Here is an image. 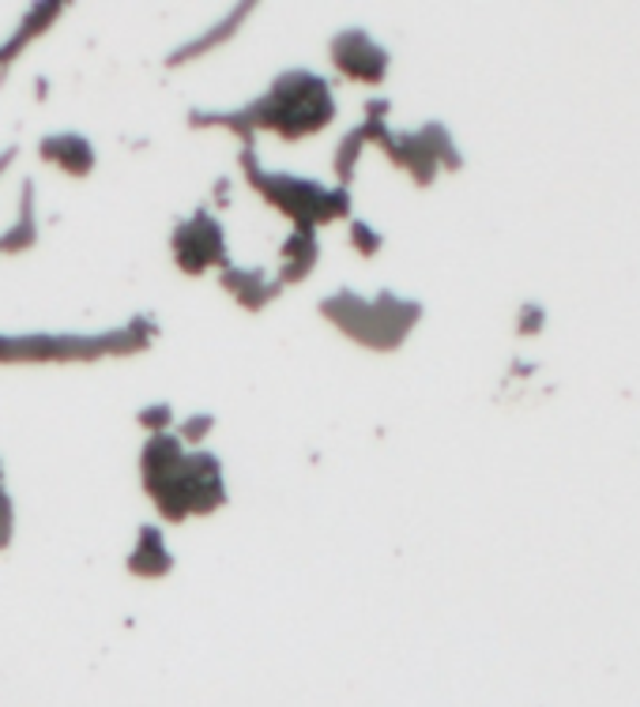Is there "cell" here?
Returning a JSON list of instances; mask_svg holds the SVG:
<instances>
[{
	"mask_svg": "<svg viewBox=\"0 0 640 707\" xmlns=\"http://www.w3.org/2000/svg\"><path fill=\"white\" fill-rule=\"evenodd\" d=\"M219 286L238 302L245 313H264L272 302L283 297V286L264 272V267H234L226 264L219 272Z\"/></svg>",
	"mask_w": 640,
	"mask_h": 707,
	"instance_id": "9",
	"label": "cell"
},
{
	"mask_svg": "<svg viewBox=\"0 0 640 707\" xmlns=\"http://www.w3.org/2000/svg\"><path fill=\"white\" fill-rule=\"evenodd\" d=\"M38 193H35V181H23L19 188V212H16V223L8 226L4 234H0V256H19L27 253V248L38 245Z\"/></svg>",
	"mask_w": 640,
	"mask_h": 707,
	"instance_id": "14",
	"label": "cell"
},
{
	"mask_svg": "<svg viewBox=\"0 0 640 707\" xmlns=\"http://www.w3.org/2000/svg\"><path fill=\"white\" fill-rule=\"evenodd\" d=\"M12 534H16V501L12 493L0 485V553L12 546Z\"/></svg>",
	"mask_w": 640,
	"mask_h": 707,
	"instance_id": "19",
	"label": "cell"
},
{
	"mask_svg": "<svg viewBox=\"0 0 640 707\" xmlns=\"http://www.w3.org/2000/svg\"><path fill=\"white\" fill-rule=\"evenodd\" d=\"M140 485L163 523L215 515L230 501L219 455L208 448H185L177 433H155L144 441Z\"/></svg>",
	"mask_w": 640,
	"mask_h": 707,
	"instance_id": "2",
	"label": "cell"
},
{
	"mask_svg": "<svg viewBox=\"0 0 640 707\" xmlns=\"http://www.w3.org/2000/svg\"><path fill=\"white\" fill-rule=\"evenodd\" d=\"M65 12H68V4H61V0H49V4L27 8L23 19H19L16 31L8 35L4 42H0V72H8V68H12V65L19 61V57L27 53V46L38 42V38H42V35L49 31V27H53Z\"/></svg>",
	"mask_w": 640,
	"mask_h": 707,
	"instance_id": "12",
	"label": "cell"
},
{
	"mask_svg": "<svg viewBox=\"0 0 640 707\" xmlns=\"http://www.w3.org/2000/svg\"><path fill=\"white\" fill-rule=\"evenodd\" d=\"M159 338V321L136 313L106 332H0V365H65L144 354Z\"/></svg>",
	"mask_w": 640,
	"mask_h": 707,
	"instance_id": "3",
	"label": "cell"
},
{
	"mask_svg": "<svg viewBox=\"0 0 640 707\" xmlns=\"http://www.w3.org/2000/svg\"><path fill=\"white\" fill-rule=\"evenodd\" d=\"M170 256L177 272L189 278L223 272L230 264V242H226V230L215 212L196 207L189 218H177L170 230Z\"/></svg>",
	"mask_w": 640,
	"mask_h": 707,
	"instance_id": "6",
	"label": "cell"
},
{
	"mask_svg": "<svg viewBox=\"0 0 640 707\" xmlns=\"http://www.w3.org/2000/svg\"><path fill=\"white\" fill-rule=\"evenodd\" d=\"M16 158H19V147H8V151H0V181H4V174L16 166Z\"/></svg>",
	"mask_w": 640,
	"mask_h": 707,
	"instance_id": "20",
	"label": "cell"
},
{
	"mask_svg": "<svg viewBox=\"0 0 640 707\" xmlns=\"http://www.w3.org/2000/svg\"><path fill=\"white\" fill-rule=\"evenodd\" d=\"M0 485H4V460H0Z\"/></svg>",
	"mask_w": 640,
	"mask_h": 707,
	"instance_id": "21",
	"label": "cell"
},
{
	"mask_svg": "<svg viewBox=\"0 0 640 707\" xmlns=\"http://www.w3.org/2000/svg\"><path fill=\"white\" fill-rule=\"evenodd\" d=\"M256 12V4H234L230 12H226L219 23H211V27H204L200 35H193L189 42H181V46H174L170 53H166V68H181V65H193V61H200V57H208L211 49H219L230 42L234 35L242 31L245 23H249V16Z\"/></svg>",
	"mask_w": 640,
	"mask_h": 707,
	"instance_id": "8",
	"label": "cell"
},
{
	"mask_svg": "<svg viewBox=\"0 0 640 707\" xmlns=\"http://www.w3.org/2000/svg\"><path fill=\"white\" fill-rule=\"evenodd\" d=\"M328 57H332V68H336L347 84H362V87H381L392 68L388 49L373 42L362 27H343V31L332 35Z\"/></svg>",
	"mask_w": 640,
	"mask_h": 707,
	"instance_id": "7",
	"label": "cell"
},
{
	"mask_svg": "<svg viewBox=\"0 0 640 707\" xmlns=\"http://www.w3.org/2000/svg\"><path fill=\"white\" fill-rule=\"evenodd\" d=\"M174 550L166 546V534L159 523H140L136 531L132 550L125 557V569L136 576V580H163V576L174 572Z\"/></svg>",
	"mask_w": 640,
	"mask_h": 707,
	"instance_id": "11",
	"label": "cell"
},
{
	"mask_svg": "<svg viewBox=\"0 0 640 707\" xmlns=\"http://www.w3.org/2000/svg\"><path fill=\"white\" fill-rule=\"evenodd\" d=\"M321 264V242L313 230H291L287 242L279 245V272H275V283L287 291V286L305 283Z\"/></svg>",
	"mask_w": 640,
	"mask_h": 707,
	"instance_id": "13",
	"label": "cell"
},
{
	"mask_svg": "<svg viewBox=\"0 0 640 707\" xmlns=\"http://www.w3.org/2000/svg\"><path fill=\"white\" fill-rule=\"evenodd\" d=\"M38 158L68 177H91L98 166L95 144L83 132H49L38 139Z\"/></svg>",
	"mask_w": 640,
	"mask_h": 707,
	"instance_id": "10",
	"label": "cell"
},
{
	"mask_svg": "<svg viewBox=\"0 0 640 707\" xmlns=\"http://www.w3.org/2000/svg\"><path fill=\"white\" fill-rule=\"evenodd\" d=\"M211 430H215V414H193L177 425V441H181L185 448H204Z\"/></svg>",
	"mask_w": 640,
	"mask_h": 707,
	"instance_id": "17",
	"label": "cell"
},
{
	"mask_svg": "<svg viewBox=\"0 0 640 707\" xmlns=\"http://www.w3.org/2000/svg\"><path fill=\"white\" fill-rule=\"evenodd\" d=\"M370 147V136L362 125H354L351 132H343V139L336 144V151H332V174H336V185L339 188H351L354 174H358V163L362 155H366Z\"/></svg>",
	"mask_w": 640,
	"mask_h": 707,
	"instance_id": "15",
	"label": "cell"
},
{
	"mask_svg": "<svg viewBox=\"0 0 640 707\" xmlns=\"http://www.w3.org/2000/svg\"><path fill=\"white\" fill-rule=\"evenodd\" d=\"M339 117V102L332 84L313 68H283L279 76L256 95L253 102L238 109H189L185 125L189 128H226L238 139H256L272 132L287 144L321 136L324 128Z\"/></svg>",
	"mask_w": 640,
	"mask_h": 707,
	"instance_id": "1",
	"label": "cell"
},
{
	"mask_svg": "<svg viewBox=\"0 0 640 707\" xmlns=\"http://www.w3.org/2000/svg\"><path fill=\"white\" fill-rule=\"evenodd\" d=\"M321 321L332 324L351 343L366 346L373 354H392L407 343L411 327L422 321V305L411 297H400L392 291H381L377 297H362L351 286L324 294L317 305Z\"/></svg>",
	"mask_w": 640,
	"mask_h": 707,
	"instance_id": "5",
	"label": "cell"
},
{
	"mask_svg": "<svg viewBox=\"0 0 640 707\" xmlns=\"http://www.w3.org/2000/svg\"><path fill=\"white\" fill-rule=\"evenodd\" d=\"M351 245H354V253H358V256H377L381 245H384V237L373 230L370 223H362V218H351Z\"/></svg>",
	"mask_w": 640,
	"mask_h": 707,
	"instance_id": "18",
	"label": "cell"
},
{
	"mask_svg": "<svg viewBox=\"0 0 640 707\" xmlns=\"http://www.w3.org/2000/svg\"><path fill=\"white\" fill-rule=\"evenodd\" d=\"M238 166L245 185L260 196L272 212H279L291 223V230H313L328 223H343L354 212L351 188L339 185H321L313 177L287 174V169H264L260 151H256V139H242Z\"/></svg>",
	"mask_w": 640,
	"mask_h": 707,
	"instance_id": "4",
	"label": "cell"
},
{
	"mask_svg": "<svg viewBox=\"0 0 640 707\" xmlns=\"http://www.w3.org/2000/svg\"><path fill=\"white\" fill-rule=\"evenodd\" d=\"M136 422H140V430L147 436H155V433H170L177 425V414L170 403H147L136 411Z\"/></svg>",
	"mask_w": 640,
	"mask_h": 707,
	"instance_id": "16",
	"label": "cell"
}]
</instances>
